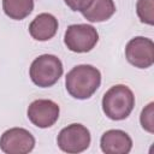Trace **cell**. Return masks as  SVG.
<instances>
[{
	"label": "cell",
	"instance_id": "6da1fadb",
	"mask_svg": "<svg viewBox=\"0 0 154 154\" xmlns=\"http://www.w3.org/2000/svg\"><path fill=\"white\" fill-rule=\"evenodd\" d=\"M101 83V73L93 65H77L71 69L65 78L67 93L78 100L93 96Z\"/></svg>",
	"mask_w": 154,
	"mask_h": 154
},
{
	"label": "cell",
	"instance_id": "7a4b0ae2",
	"mask_svg": "<svg viewBox=\"0 0 154 154\" xmlns=\"http://www.w3.org/2000/svg\"><path fill=\"white\" fill-rule=\"evenodd\" d=\"M135 106L131 89L124 84L111 87L102 97V111L112 120H123L130 116Z\"/></svg>",
	"mask_w": 154,
	"mask_h": 154
},
{
	"label": "cell",
	"instance_id": "3957f363",
	"mask_svg": "<svg viewBox=\"0 0 154 154\" xmlns=\"http://www.w3.org/2000/svg\"><path fill=\"white\" fill-rule=\"evenodd\" d=\"M64 71L60 59L53 54H42L30 65L29 75L34 84L41 88L54 85Z\"/></svg>",
	"mask_w": 154,
	"mask_h": 154
},
{
	"label": "cell",
	"instance_id": "277c9868",
	"mask_svg": "<svg viewBox=\"0 0 154 154\" xmlns=\"http://www.w3.org/2000/svg\"><path fill=\"white\" fill-rule=\"evenodd\" d=\"M99 41V34L93 25L89 24H72L64 36L65 46L76 53H87L91 51Z\"/></svg>",
	"mask_w": 154,
	"mask_h": 154
},
{
	"label": "cell",
	"instance_id": "5b68a950",
	"mask_svg": "<svg viewBox=\"0 0 154 154\" xmlns=\"http://www.w3.org/2000/svg\"><path fill=\"white\" fill-rule=\"evenodd\" d=\"M57 143L65 153H81L90 144V132L84 125L73 123L60 130L57 137Z\"/></svg>",
	"mask_w": 154,
	"mask_h": 154
},
{
	"label": "cell",
	"instance_id": "8992f818",
	"mask_svg": "<svg viewBox=\"0 0 154 154\" xmlns=\"http://www.w3.org/2000/svg\"><path fill=\"white\" fill-rule=\"evenodd\" d=\"M128 61L138 69H148L154 63V43L150 38L137 36L131 38L125 47Z\"/></svg>",
	"mask_w": 154,
	"mask_h": 154
},
{
	"label": "cell",
	"instance_id": "52a82bcc",
	"mask_svg": "<svg viewBox=\"0 0 154 154\" xmlns=\"http://www.w3.org/2000/svg\"><path fill=\"white\" fill-rule=\"evenodd\" d=\"M35 147L34 136L23 128L6 130L0 137V148L7 154H26Z\"/></svg>",
	"mask_w": 154,
	"mask_h": 154
},
{
	"label": "cell",
	"instance_id": "ba28073f",
	"mask_svg": "<svg viewBox=\"0 0 154 154\" xmlns=\"http://www.w3.org/2000/svg\"><path fill=\"white\" fill-rule=\"evenodd\" d=\"M60 108L52 100L38 99L32 101L28 107V118L37 128L46 129L55 124L59 118Z\"/></svg>",
	"mask_w": 154,
	"mask_h": 154
},
{
	"label": "cell",
	"instance_id": "9c48e42d",
	"mask_svg": "<svg viewBox=\"0 0 154 154\" xmlns=\"http://www.w3.org/2000/svg\"><path fill=\"white\" fill-rule=\"evenodd\" d=\"M100 146L106 154H128L132 148V140L123 130H108L101 136Z\"/></svg>",
	"mask_w": 154,
	"mask_h": 154
},
{
	"label": "cell",
	"instance_id": "30bf717a",
	"mask_svg": "<svg viewBox=\"0 0 154 154\" xmlns=\"http://www.w3.org/2000/svg\"><path fill=\"white\" fill-rule=\"evenodd\" d=\"M58 30V19L51 13H41L29 25V32L37 41L51 40Z\"/></svg>",
	"mask_w": 154,
	"mask_h": 154
},
{
	"label": "cell",
	"instance_id": "8fae6325",
	"mask_svg": "<svg viewBox=\"0 0 154 154\" xmlns=\"http://www.w3.org/2000/svg\"><path fill=\"white\" fill-rule=\"evenodd\" d=\"M116 12V5L113 0H93L91 5L82 11L83 17L93 23L105 22L109 19Z\"/></svg>",
	"mask_w": 154,
	"mask_h": 154
},
{
	"label": "cell",
	"instance_id": "7c38bea8",
	"mask_svg": "<svg viewBox=\"0 0 154 154\" xmlns=\"http://www.w3.org/2000/svg\"><path fill=\"white\" fill-rule=\"evenodd\" d=\"M2 10L7 17L22 20L34 10V0H2Z\"/></svg>",
	"mask_w": 154,
	"mask_h": 154
},
{
	"label": "cell",
	"instance_id": "4fadbf2b",
	"mask_svg": "<svg viewBox=\"0 0 154 154\" xmlns=\"http://www.w3.org/2000/svg\"><path fill=\"white\" fill-rule=\"evenodd\" d=\"M136 12L142 23L153 25L154 16H153V0H137Z\"/></svg>",
	"mask_w": 154,
	"mask_h": 154
},
{
	"label": "cell",
	"instance_id": "5bb4252c",
	"mask_svg": "<svg viewBox=\"0 0 154 154\" xmlns=\"http://www.w3.org/2000/svg\"><path fill=\"white\" fill-rule=\"evenodd\" d=\"M153 106L154 103L150 102L146 108H143L142 113H141V125L144 130H147L148 132L153 134L154 132V122H153Z\"/></svg>",
	"mask_w": 154,
	"mask_h": 154
},
{
	"label": "cell",
	"instance_id": "9a60e30c",
	"mask_svg": "<svg viewBox=\"0 0 154 154\" xmlns=\"http://www.w3.org/2000/svg\"><path fill=\"white\" fill-rule=\"evenodd\" d=\"M64 1L72 11H79V12L87 10L93 2V0H64Z\"/></svg>",
	"mask_w": 154,
	"mask_h": 154
}]
</instances>
